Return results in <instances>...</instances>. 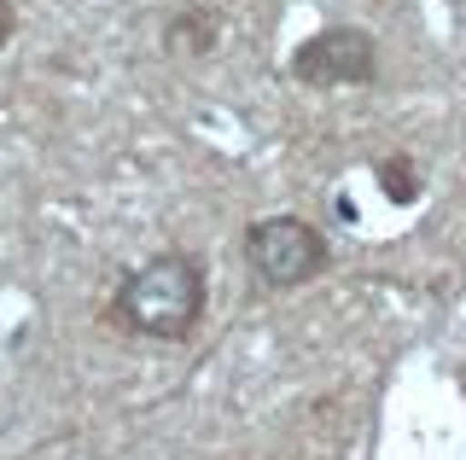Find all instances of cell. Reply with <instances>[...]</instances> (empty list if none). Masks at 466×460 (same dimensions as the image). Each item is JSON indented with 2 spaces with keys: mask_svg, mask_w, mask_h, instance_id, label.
Segmentation results:
<instances>
[{
  "mask_svg": "<svg viewBox=\"0 0 466 460\" xmlns=\"http://www.w3.org/2000/svg\"><path fill=\"white\" fill-rule=\"evenodd\" d=\"M216 41H222V24L210 6H181L164 18V47L175 59H204V53H216Z\"/></svg>",
  "mask_w": 466,
  "mask_h": 460,
  "instance_id": "277c9868",
  "label": "cell"
},
{
  "mask_svg": "<svg viewBox=\"0 0 466 460\" xmlns=\"http://www.w3.org/2000/svg\"><path fill=\"white\" fill-rule=\"evenodd\" d=\"M373 175H379V186H385L390 205H414V198H420V169H414V157L390 152V157H379Z\"/></svg>",
  "mask_w": 466,
  "mask_h": 460,
  "instance_id": "5b68a950",
  "label": "cell"
},
{
  "mask_svg": "<svg viewBox=\"0 0 466 460\" xmlns=\"http://www.w3.org/2000/svg\"><path fill=\"white\" fill-rule=\"evenodd\" d=\"M286 76L298 88H373L379 82V35L361 24H327L309 41H298L286 59Z\"/></svg>",
  "mask_w": 466,
  "mask_h": 460,
  "instance_id": "3957f363",
  "label": "cell"
},
{
  "mask_svg": "<svg viewBox=\"0 0 466 460\" xmlns=\"http://www.w3.org/2000/svg\"><path fill=\"white\" fill-rule=\"evenodd\" d=\"M210 309V268L198 251H152L106 297V326L146 344H193Z\"/></svg>",
  "mask_w": 466,
  "mask_h": 460,
  "instance_id": "6da1fadb",
  "label": "cell"
},
{
  "mask_svg": "<svg viewBox=\"0 0 466 460\" xmlns=\"http://www.w3.org/2000/svg\"><path fill=\"white\" fill-rule=\"evenodd\" d=\"M245 268L268 285V292H298L332 268V239L320 234L309 215H257L239 239Z\"/></svg>",
  "mask_w": 466,
  "mask_h": 460,
  "instance_id": "7a4b0ae2",
  "label": "cell"
},
{
  "mask_svg": "<svg viewBox=\"0 0 466 460\" xmlns=\"http://www.w3.org/2000/svg\"><path fill=\"white\" fill-rule=\"evenodd\" d=\"M18 41V0H0V53Z\"/></svg>",
  "mask_w": 466,
  "mask_h": 460,
  "instance_id": "8992f818",
  "label": "cell"
}]
</instances>
